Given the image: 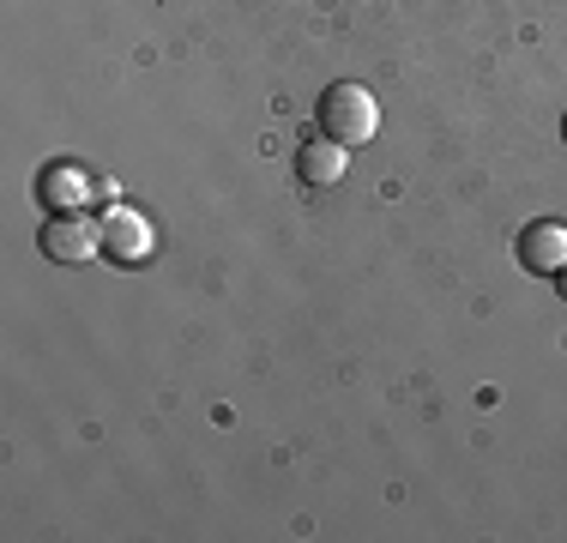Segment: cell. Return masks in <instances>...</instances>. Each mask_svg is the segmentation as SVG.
Segmentation results:
<instances>
[{
	"instance_id": "1",
	"label": "cell",
	"mask_w": 567,
	"mask_h": 543,
	"mask_svg": "<svg viewBox=\"0 0 567 543\" xmlns=\"http://www.w3.org/2000/svg\"><path fill=\"white\" fill-rule=\"evenodd\" d=\"M320 133L339 145H369L374 133H381V103H374L369 85H332L327 98H320Z\"/></svg>"
},
{
	"instance_id": "2",
	"label": "cell",
	"mask_w": 567,
	"mask_h": 543,
	"mask_svg": "<svg viewBox=\"0 0 567 543\" xmlns=\"http://www.w3.org/2000/svg\"><path fill=\"white\" fill-rule=\"evenodd\" d=\"M43 254L55 266H85L91 254H103V224H91L85 212H55L43 224Z\"/></svg>"
},
{
	"instance_id": "3",
	"label": "cell",
	"mask_w": 567,
	"mask_h": 543,
	"mask_svg": "<svg viewBox=\"0 0 567 543\" xmlns=\"http://www.w3.org/2000/svg\"><path fill=\"white\" fill-rule=\"evenodd\" d=\"M513 254H519L525 272H537V278H556L567 266V224L556 217H537V224L519 229V242H513Z\"/></svg>"
},
{
	"instance_id": "4",
	"label": "cell",
	"mask_w": 567,
	"mask_h": 543,
	"mask_svg": "<svg viewBox=\"0 0 567 543\" xmlns=\"http://www.w3.org/2000/svg\"><path fill=\"white\" fill-rule=\"evenodd\" d=\"M103 254H110L115 266L152 260V224H145L140 212H110L103 217Z\"/></svg>"
},
{
	"instance_id": "5",
	"label": "cell",
	"mask_w": 567,
	"mask_h": 543,
	"mask_svg": "<svg viewBox=\"0 0 567 543\" xmlns=\"http://www.w3.org/2000/svg\"><path fill=\"white\" fill-rule=\"evenodd\" d=\"M344 170H350V145L327 140V133H320L315 145H302V152H296V175H302L308 187H332V182H344Z\"/></svg>"
},
{
	"instance_id": "6",
	"label": "cell",
	"mask_w": 567,
	"mask_h": 543,
	"mask_svg": "<svg viewBox=\"0 0 567 543\" xmlns=\"http://www.w3.org/2000/svg\"><path fill=\"white\" fill-rule=\"evenodd\" d=\"M37 199H43V206H55V212H85L91 194H85V175L61 163V170H43V175H37Z\"/></svg>"
},
{
	"instance_id": "7",
	"label": "cell",
	"mask_w": 567,
	"mask_h": 543,
	"mask_svg": "<svg viewBox=\"0 0 567 543\" xmlns=\"http://www.w3.org/2000/svg\"><path fill=\"white\" fill-rule=\"evenodd\" d=\"M556 296H561V303H567V266L556 272Z\"/></svg>"
},
{
	"instance_id": "8",
	"label": "cell",
	"mask_w": 567,
	"mask_h": 543,
	"mask_svg": "<svg viewBox=\"0 0 567 543\" xmlns=\"http://www.w3.org/2000/svg\"><path fill=\"white\" fill-rule=\"evenodd\" d=\"M561 140H567V115H561Z\"/></svg>"
}]
</instances>
